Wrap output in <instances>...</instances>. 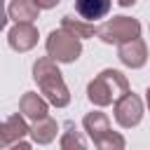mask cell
Listing matches in <instances>:
<instances>
[{"label":"cell","mask_w":150,"mask_h":150,"mask_svg":"<svg viewBox=\"0 0 150 150\" xmlns=\"http://www.w3.org/2000/svg\"><path fill=\"white\" fill-rule=\"evenodd\" d=\"M33 80L40 89V94L47 98L49 105L54 108H66L70 103V91L63 80V73L59 70V63L52 61L49 56H40L33 63Z\"/></svg>","instance_id":"1"},{"label":"cell","mask_w":150,"mask_h":150,"mask_svg":"<svg viewBox=\"0 0 150 150\" xmlns=\"http://www.w3.org/2000/svg\"><path fill=\"white\" fill-rule=\"evenodd\" d=\"M129 89V80L122 70H115V68H103L89 84H87V98L91 105L96 108H105V105H112L120 96H124Z\"/></svg>","instance_id":"2"},{"label":"cell","mask_w":150,"mask_h":150,"mask_svg":"<svg viewBox=\"0 0 150 150\" xmlns=\"http://www.w3.org/2000/svg\"><path fill=\"white\" fill-rule=\"evenodd\" d=\"M96 38L105 45H124L131 42L136 38H141V21L134 16H112L108 21H103L101 26H96Z\"/></svg>","instance_id":"3"},{"label":"cell","mask_w":150,"mask_h":150,"mask_svg":"<svg viewBox=\"0 0 150 150\" xmlns=\"http://www.w3.org/2000/svg\"><path fill=\"white\" fill-rule=\"evenodd\" d=\"M47 56L56 63H75L82 54V40L70 35L63 28H54L45 40Z\"/></svg>","instance_id":"4"},{"label":"cell","mask_w":150,"mask_h":150,"mask_svg":"<svg viewBox=\"0 0 150 150\" xmlns=\"http://www.w3.org/2000/svg\"><path fill=\"white\" fill-rule=\"evenodd\" d=\"M145 115V108H143V101L138 94L134 91H127L124 96H120L115 103H112V117L115 122L122 127V129H134L141 124Z\"/></svg>","instance_id":"5"},{"label":"cell","mask_w":150,"mask_h":150,"mask_svg":"<svg viewBox=\"0 0 150 150\" xmlns=\"http://www.w3.org/2000/svg\"><path fill=\"white\" fill-rule=\"evenodd\" d=\"M40 40V33H38V26L35 23H14L7 33V45L9 49L19 52V54H26L30 52Z\"/></svg>","instance_id":"6"},{"label":"cell","mask_w":150,"mask_h":150,"mask_svg":"<svg viewBox=\"0 0 150 150\" xmlns=\"http://www.w3.org/2000/svg\"><path fill=\"white\" fill-rule=\"evenodd\" d=\"M117 59L122 61V66L131 68V70H138L148 63V45L145 40L136 38L131 42H124L117 47Z\"/></svg>","instance_id":"7"},{"label":"cell","mask_w":150,"mask_h":150,"mask_svg":"<svg viewBox=\"0 0 150 150\" xmlns=\"http://www.w3.org/2000/svg\"><path fill=\"white\" fill-rule=\"evenodd\" d=\"M19 112L30 120V122H38V120H45L49 117V103L42 94L38 91H26L21 98H19Z\"/></svg>","instance_id":"8"},{"label":"cell","mask_w":150,"mask_h":150,"mask_svg":"<svg viewBox=\"0 0 150 150\" xmlns=\"http://www.w3.org/2000/svg\"><path fill=\"white\" fill-rule=\"evenodd\" d=\"M112 9V0H75V14L89 23L105 19Z\"/></svg>","instance_id":"9"},{"label":"cell","mask_w":150,"mask_h":150,"mask_svg":"<svg viewBox=\"0 0 150 150\" xmlns=\"http://www.w3.org/2000/svg\"><path fill=\"white\" fill-rule=\"evenodd\" d=\"M7 12L14 23H33L40 16V7L35 5V0H9Z\"/></svg>","instance_id":"10"},{"label":"cell","mask_w":150,"mask_h":150,"mask_svg":"<svg viewBox=\"0 0 150 150\" xmlns=\"http://www.w3.org/2000/svg\"><path fill=\"white\" fill-rule=\"evenodd\" d=\"M59 134V122L54 117H45V120H38L30 124V141L35 145H49Z\"/></svg>","instance_id":"11"},{"label":"cell","mask_w":150,"mask_h":150,"mask_svg":"<svg viewBox=\"0 0 150 150\" xmlns=\"http://www.w3.org/2000/svg\"><path fill=\"white\" fill-rule=\"evenodd\" d=\"M82 129L87 131V136H89L91 141H98L105 131H110V120H108L105 112L91 110V112H87V115L82 117Z\"/></svg>","instance_id":"12"},{"label":"cell","mask_w":150,"mask_h":150,"mask_svg":"<svg viewBox=\"0 0 150 150\" xmlns=\"http://www.w3.org/2000/svg\"><path fill=\"white\" fill-rule=\"evenodd\" d=\"M61 28L68 30L70 35H75L77 40H87V38H94L96 35V26L80 19V16H73V14H66L61 19Z\"/></svg>","instance_id":"13"},{"label":"cell","mask_w":150,"mask_h":150,"mask_svg":"<svg viewBox=\"0 0 150 150\" xmlns=\"http://www.w3.org/2000/svg\"><path fill=\"white\" fill-rule=\"evenodd\" d=\"M59 145H61V150H87V138L75 127V122L68 120L66 127H63V134L59 138Z\"/></svg>","instance_id":"14"},{"label":"cell","mask_w":150,"mask_h":150,"mask_svg":"<svg viewBox=\"0 0 150 150\" xmlns=\"http://www.w3.org/2000/svg\"><path fill=\"white\" fill-rule=\"evenodd\" d=\"M5 127H7V136H9V141H12V143L23 141V138L30 134V124L26 122V117H23L21 112L9 115V117L5 120Z\"/></svg>","instance_id":"15"},{"label":"cell","mask_w":150,"mask_h":150,"mask_svg":"<svg viewBox=\"0 0 150 150\" xmlns=\"http://www.w3.org/2000/svg\"><path fill=\"white\" fill-rule=\"evenodd\" d=\"M96 150H127V138L120 131H105L98 141H94Z\"/></svg>","instance_id":"16"},{"label":"cell","mask_w":150,"mask_h":150,"mask_svg":"<svg viewBox=\"0 0 150 150\" xmlns=\"http://www.w3.org/2000/svg\"><path fill=\"white\" fill-rule=\"evenodd\" d=\"M9 145H12V141L7 136V127H5V122H0V150H5Z\"/></svg>","instance_id":"17"},{"label":"cell","mask_w":150,"mask_h":150,"mask_svg":"<svg viewBox=\"0 0 150 150\" xmlns=\"http://www.w3.org/2000/svg\"><path fill=\"white\" fill-rule=\"evenodd\" d=\"M9 21V12H7V0H0V30L7 26Z\"/></svg>","instance_id":"18"},{"label":"cell","mask_w":150,"mask_h":150,"mask_svg":"<svg viewBox=\"0 0 150 150\" xmlns=\"http://www.w3.org/2000/svg\"><path fill=\"white\" fill-rule=\"evenodd\" d=\"M59 2H61V0H35V5H38L40 9H54Z\"/></svg>","instance_id":"19"},{"label":"cell","mask_w":150,"mask_h":150,"mask_svg":"<svg viewBox=\"0 0 150 150\" xmlns=\"http://www.w3.org/2000/svg\"><path fill=\"white\" fill-rule=\"evenodd\" d=\"M7 150H33V145H30L28 141H16V143H12Z\"/></svg>","instance_id":"20"},{"label":"cell","mask_w":150,"mask_h":150,"mask_svg":"<svg viewBox=\"0 0 150 150\" xmlns=\"http://www.w3.org/2000/svg\"><path fill=\"white\" fill-rule=\"evenodd\" d=\"M117 5H120V7H134L136 0H117Z\"/></svg>","instance_id":"21"},{"label":"cell","mask_w":150,"mask_h":150,"mask_svg":"<svg viewBox=\"0 0 150 150\" xmlns=\"http://www.w3.org/2000/svg\"><path fill=\"white\" fill-rule=\"evenodd\" d=\"M145 105H148V110H150V87L145 89Z\"/></svg>","instance_id":"22"},{"label":"cell","mask_w":150,"mask_h":150,"mask_svg":"<svg viewBox=\"0 0 150 150\" xmlns=\"http://www.w3.org/2000/svg\"><path fill=\"white\" fill-rule=\"evenodd\" d=\"M148 30H150V26H148Z\"/></svg>","instance_id":"23"}]
</instances>
